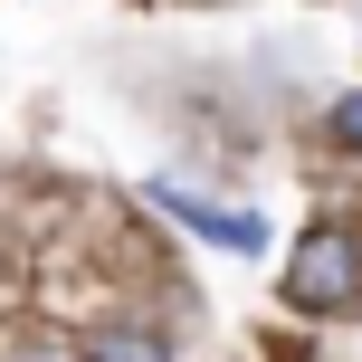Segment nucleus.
<instances>
[{
	"instance_id": "obj_5",
	"label": "nucleus",
	"mask_w": 362,
	"mask_h": 362,
	"mask_svg": "<svg viewBox=\"0 0 362 362\" xmlns=\"http://www.w3.org/2000/svg\"><path fill=\"white\" fill-rule=\"evenodd\" d=\"M325 144H334V153H362V86H353V95H334V115H325Z\"/></svg>"
},
{
	"instance_id": "obj_1",
	"label": "nucleus",
	"mask_w": 362,
	"mask_h": 362,
	"mask_svg": "<svg viewBox=\"0 0 362 362\" xmlns=\"http://www.w3.org/2000/svg\"><path fill=\"white\" fill-rule=\"evenodd\" d=\"M353 296H362V238H353V229H315L305 248L286 257V305L344 315Z\"/></svg>"
},
{
	"instance_id": "obj_4",
	"label": "nucleus",
	"mask_w": 362,
	"mask_h": 362,
	"mask_svg": "<svg viewBox=\"0 0 362 362\" xmlns=\"http://www.w3.org/2000/svg\"><path fill=\"white\" fill-rule=\"evenodd\" d=\"M86 362H172V353L153 344V334H95V344H86Z\"/></svg>"
},
{
	"instance_id": "obj_2",
	"label": "nucleus",
	"mask_w": 362,
	"mask_h": 362,
	"mask_svg": "<svg viewBox=\"0 0 362 362\" xmlns=\"http://www.w3.org/2000/svg\"><path fill=\"white\" fill-rule=\"evenodd\" d=\"M153 210L181 219V229H200L210 248H229V257H257V248H267V219H257V210H219V200L181 191V181H153Z\"/></svg>"
},
{
	"instance_id": "obj_3",
	"label": "nucleus",
	"mask_w": 362,
	"mask_h": 362,
	"mask_svg": "<svg viewBox=\"0 0 362 362\" xmlns=\"http://www.w3.org/2000/svg\"><path fill=\"white\" fill-rule=\"evenodd\" d=\"M0 362H86V344H67V334H48V325H10L0 334Z\"/></svg>"
}]
</instances>
